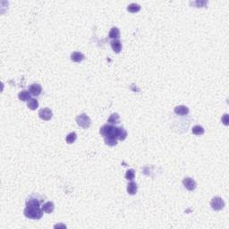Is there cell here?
Segmentation results:
<instances>
[{
    "instance_id": "3",
    "label": "cell",
    "mask_w": 229,
    "mask_h": 229,
    "mask_svg": "<svg viewBox=\"0 0 229 229\" xmlns=\"http://www.w3.org/2000/svg\"><path fill=\"white\" fill-rule=\"evenodd\" d=\"M76 123L77 125L82 127L83 129H87L89 128L91 126V124H92V121H91V118L86 115V114H81L79 115L77 117H76Z\"/></svg>"
},
{
    "instance_id": "20",
    "label": "cell",
    "mask_w": 229,
    "mask_h": 229,
    "mask_svg": "<svg viewBox=\"0 0 229 229\" xmlns=\"http://www.w3.org/2000/svg\"><path fill=\"white\" fill-rule=\"evenodd\" d=\"M76 139H77V134H76V133L72 132V133H70L67 134V136L65 138V141H66V142H67L68 144H73V142L76 141Z\"/></svg>"
},
{
    "instance_id": "7",
    "label": "cell",
    "mask_w": 229,
    "mask_h": 229,
    "mask_svg": "<svg viewBox=\"0 0 229 229\" xmlns=\"http://www.w3.org/2000/svg\"><path fill=\"white\" fill-rule=\"evenodd\" d=\"M39 117L40 119L44 120V121H48V120L52 118L53 113L49 108H42V109L39 110Z\"/></svg>"
},
{
    "instance_id": "21",
    "label": "cell",
    "mask_w": 229,
    "mask_h": 229,
    "mask_svg": "<svg viewBox=\"0 0 229 229\" xmlns=\"http://www.w3.org/2000/svg\"><path fill=\"white\" fill-rule=\"evenodd\" d=\"M104 141H105V143L108 146H116L117 145V139L114 137H105L104 138Z\"/></svg>"
},
{
    "instance_id": "19",
    "label": "cell",
    "mask_w": 229,
    "mask_h": 229,
    "mask_svg": "<svg viewBox=\"0 0 229 229\" xmlns=\"http://www.w3.org/2000/svg\"><path fill=\"white\" fill-rule=\"evenodd\" d=\"M140 10H141V6L136 4V3H132L127 6V11L130 12V13H133V14L137 13Z\"/></svg>"
},
{
    "instance_id": "18",
    "label": "cell",
    "mask_w": 229,
    "mask_h": 229,
    "mask_svg": "<svg viewBox=\"0 0 229 229\" xmlns=\"http://www.w3.org/2000/svg\"><path fill=\"white\" fill-rule=\"evenodd\" d=\"M27 107L31 110H36L39 108V102L36 99H31L27 101Z\"/></svg>"
},
{
    "instance_id": "25",
    "label": "cell",
    "mask_w": 229,
    "mask_h": 229,
    "mask_svg": "<svg viewBox=\"0 0 229 229\" xmlns=\"http://www.w3.org/2000/svg\"><path fill=\"white\" fill-rule=\"evenodd\" d=\"M54 227H55V228H58V227H63V228H65L66 227H65L64 225H61V224H59V225H55Z\"/></svg>"
},
{
    "instance_id": "16",
    "label": "cell",
    "mask_w": 229,
    "mask_h": 229,
    "mask_svg": "<svg viewBox=\"0 0 229 229\" xmlns=\"http://www.w3.org/2000/svg\"><path fill=\"white\" fill-rule=\"evenodd\" d=\"M120 117L119 115L117 114V113H114V114H112L111 116L109 117V118L108 120V124L109 125H117V124H119L120 122Z\"/></svg>"
},
{
    "instance_id": "23",
    "label": "cell",
    "mask_w": 229,
    "mask_h": 229,
    "mask_svg": "<svg viewBox=\"0 0 229 229\" xmlns=\"http://www.w3.org/2000/svg\"><path fill=\"white\" fill-rule=\"evenodd\" d=\"M135 177V171L134 169H129L127 170L126 174H125V178L128 180V181H133Z\"/></svg>"
},
{
    "instance_id": "12",
    "label": "cell",
    "mask_w": 229,
    "mask_h": 229,
    "mask_svg": "<svg viewBox=\"0 0 229 229\" xmlns=\"http://www.w3.org/2000/svg\"><path fill=\"white\" fill-rule=\"evenodd\" d=\"M127 137V132L125 131V129L123 127H117V139L119 141H125Z\"/></svg>"
},
{
    "instance_id": "13",
    "label": "cell",
    "mask_w": 229,
    "mask_h": 229,
    "mask_svg": "<svg viewBox=\"0 0 229 229\" xmlns=\"http://www.w3.org/2000/svg\"><path fill=\"white\" fill-rule=\"evenodd\" d=\"M42 210L44 212H46V213H52L54 210H55V205H54V203L52 202H47L46 203H44L43 205H42Z\"/></svg>"
},
{
    "instance_id": "8",
    "label": "cell",
    "mask_w": 229,
    "mask_h": 229,
    "mask_svg": "<svg viewBox=\"0 0 229 229\" xmlns=\"http://www.w3.org/2000/svg\"><path fill=\"white\" fill-rule=\"evenodd\" d=\"M29 92H31V94L32 96H35V97L39 96L41 92H42L41 85L39 84V83H33V84L30 85V87H29Z\"/></svg>"
},
{
    "instance_id": "14",
    "label": "cell",
    "mask_w": 229,
    "mask_h": 229,
    "mask_svg": "<svg viewBox=\"0 0 229 229\" xmlns=\"http://www.w3.org/2000/svg\"><path fill=\"white\" fill-rule=\"evenodd\" d=\"M138 190V185L137 183H134V182H131L127 184V193L131 195H134L135 193H137Z\"/></svg>"
},
{
    "instance_id": "5",
    "label": "cell",
    "mask_w": 229,
    "mask_h": 229,
    "mask_svg": "<svg viewBox=\"0 0 229 229\" xmlns=\"http://www.w3.org/2000/svg\"><path fill=\"white\" fill-rule=\"evenodd\" d=\"M40 204H41V201L34 196H30L26 200V207L27 208H39Z\"/></svg>"
},
{
    "instance_id": "9",
    "label": "cell",
    "mask_w": 229,
    "mask_h": 229,
    "mask_svg": "<svg viewBox=\"0 0 229 229\" xmlns=\"http://www.w3.org/2000/svg\"><path fill=\"white\" fill-rule=\"evenodd\" d=\"M174 113L178 116H186L188 115L189 113V108L186 107V106H183V105H181V106H177L174 108Z\"/></svg>"
},
{
    "instance_id": "10",
    "label": "cell",
    "mask_w": 229,
    "mask_h": 229,
    "mask_svg": "<svg viewBox=\"0 0 229 229\" xmlns=\"http://www.w3.org/2000/svg\"><path fill=\"white\" fill-rule=\"evenodd\" d=\"M85 56L83 55V53L81 52H78V51H75V52H73L71 54V60L75 62V63H81L82 61L84 60Z\"/></svg>"
},
{
    "instance_id": "24",
    "label": "cell",
    "mask_w": 229,
    "mask_h": 229,
    "mask_svg": "<svg viewBox=\"0 0 229 229\" xmlns=\"http://www.w3.org/2000/svg\"><path fill=\"white\" fill-rule=\"evenodd\" d=\"M222 122L224 123L225 125H227V122H228V115L227 114L224 115V117H222Z\"/></svg>"
},
{
    "instance_id": "1",
    "label": "cell",
    "mask_w": 229,
    "mask_h": 229,
    "mask_svg": "<svg viewBox=\"0 0 229 229\" xmlns=\"http://www.w3.org/2000/svg\"><path fill=\"white\" fill-rule=\"evenodd\" d=\"M24 216L31 219H40L43 217L42 208H25L23 211Z\"/></svg>"
},
{
    "instance_id": "11",
    "label": "cell",
    "mask_w": 229,
    "mask_h": 229,
    "mask_svg": "<svg viewBox=\"0 0 229 229\" xmlns=\"http://www.w3.org/2000/svg\"><path fill=\"white\" fill-rule=\"evenodd\" d=\"M110 45L112 49L114 50V52L116 53H120L121 50H122V43L121 41L118 39H113L111 42H110Z\"/></svg>"
},
{
    "instance_id": "4",
    "label": "cell",
    "mask_w": 229,
    "mask_h": 229,
    "mask_svg": "<svg viewBox=\"0 0 229 229\" xmlns=\"http://www.w3.org/2000/svg\"><path fill=\"white\" fill-rule=\"evenodd\" d=\"M211 207L212 208L213 211H219L223 210V208L225 207V202L223 201L222 198L220 197H214L211 202Z\"/></svg>"
},
{
    "instance_id": "22",
    "label": "cell",
    "mask_w": 229,
    "mask_h": 229,
    "mask_svg": "<svg viewBox=\"0 0 229 229\" xmlns=\"http://www.w3.org/2000/svg\"><path fill=\"white\" fill-rule=\"evenodd\" d=\"M192 132L195 135H202L204 133V128L201 125H195L192 129Z\"/></svg>"
},
{
    "instance_id": "15",
    "label": "cell",
    "mask_w": 229,
    "mask_h": 229,
    "mask_svg": "<svg viewBox=\"0 0 229 229\" xmlns=\"http://www.w3.org/2000/svg\"><path fill=\"white\" fill-rule=\"evenodd\" d=\"M108 37L110 39H117L120 38V31L118 28L113 27L110 30L109 33H108Z\"/></svg>"
},
{
    "instance_id": "17",
    "label": "cell",
    "mask_w": 229,
    "mask_h": 229,
    "mask_svg": "<svg viewBox=\"0 0 229 229\" xmlns=\"http://www.w3.org/2000/svg\"><path fill=\"white\" fill-rule=\"evenodd\" d=\"M31 92L29 91H22L18 94V98L20 100L22 101H28L31 100Z\"/></svg>"
},
{
    "instance_id": "6",
    "label": "cell",
    "mask_w": 229,
    "mask_h": 229,
    "mask_svg": "<svg viewBox=\"0 0 229 229\" xmlns=\"http://www.w3.org/2000/svg\"><path fill=\"white\" fill-rule=\"evenodd\" d=\"M183 184L188 191H194L196 189V182L191 177H185L183 180Z\"/></svg>"
},
{
    "instance_id": "2",
    "label": "cell",
    "mask_w": 229,
    "mask_h": 229,
    "mask_svg": "<svg viewBox=\"0 0 229 229\" xmlns=\"http://www.w3.org/2000/svg\"><path fill=\"white\" fill-rule=\"evenodd\" d=\"M117 127L113 125H104L100 130V133L103 137H114L117 138Z\"/></svg>"
}]
</instances>
